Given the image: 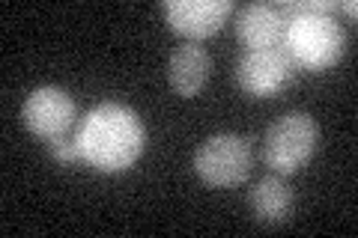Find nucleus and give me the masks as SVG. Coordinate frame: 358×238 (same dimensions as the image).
I'll return each mask as SVG.
<instances>
[{
    "mask_svg": "<svg viewBox=\"0 0 358 238\" xmlns=\"http://www.w3.org/2000/svg\"><path fill=\"white\" fill-rule=\"evenodd\" d=\"M81 161H87L99 173H122L138 164L147 143L141 117L129 105L102 101L84 117L75 134Z\"/></svg>",
    "mask_w": 358,
    "mask_h": 238,
    "instance_id": "f257e3e1",
    "label": "nucleus"
},
{
    "mask_svg": "<svg viewBox=\"0 0 358 238\" xmlns=\"http://www.w3.org/2000/svg\"><path fill=\"white\" fill-rule=\"evenodd\" d=\"M284 51L293 57L296 66L310 72L331 69L346 51V33L334 15H293L287 18Z\"/></svg>",
    "mask_w": 358,
    "mask_h": 238,
    "instance_id": "f03ea898",
    "label": "nucleus"
},
{
    "mask_svg": "<svg viewBox=\"0 0 358 238\" xmlns=\"http://www.w3.org/2000/svg\"><path fill=\"white\" fill-rule=\"evenodd\" d=\"M320 146V126L308 110H289L281 119H275L266 131L263 158L278 176H293L305 170L308 161L317 155Z\"/></svg>",
    "mask_w": 358,
    "mask_h": 238,
    "instance_id": "7ed1b4c3",
    "label": "nucleus"
},
{
    "mask_svg": "<svg viewBox=\"0 0 358 238\" xmlns=\"http://www.w3.org/2000/svg\"><path fill=\"white\" fill-rule=\"evenodd\" d=\"M254 149L251 140L233 131L212 134L194 152V173L209 188H236L251 176Z\"/></svg>",
    "mask_w": 358,
    "mask_h": 238,
    "instance_id": "20e7f679",
    "label": "nucleus"
},
{
    "mask_svg": "<svg viewBox=\"0 0 358 238\" xmlns=\"http://www.w3.org/2000/svg\"><path fill=\"white\" fill-rule=\"evenodd\" d=\"M296 60L289 57L281 45L263 51H245L236 63V84L251 98H268L278 96L293 84L296 77Z\"/></svg>",
    "mask_w": 358,
    "mask_h": 238,
    "instance_id": "39448f33",
    "label": "nucleus"
},
{
    "mask_svg": "<svg viewBox=\"0 0 358 238\" xmlns=\"http://www.w3.org/2000/svg\"><path fill=\"white\" fill-rule=\"evenodd\" d=\"M75 98L60 87H36L33 93L24 98V107H21V119H24V128L36 137L48 140L66 134L75 122Z\"/></svg>",
    "mask_w": 358,
    "mask_h": 238,
    "instance_id": "423d86ee",
    "label": "nucleus"
},
{
    "mask_svg": "<svg viewBox=\"0 0 358 238\" xmlns=\"http://www.w3.org/2000/svg\"><path fill=\"white\" fill-rule=\"evenodd\" d=\"M173 33L188 39L215 36L233 13V0H167L162 6Z\"/></svg>",
    "mask_w": 358,
    "mask_h": 238,
    "instance_id": "0eeeda50",
    "label": "nucleus"
},
{
    "mask_svg": "<svg viewBox=\"0 0 358 238\" xmlns=\"http://www.w3.org/2000/svg\"><path fill=\"white\" fill-rule=\"evenodd\" d=\"M209 75H212V57L197 42L179 45L171 54V60H167V81H171L173 93L182 98H194L209 84Z\"/></svg>",
    "mask_w": 358,
    "mask_h": 238,
    "instance_id": "6e6552de",
    "label": "nucleus"
},
{
    "mask_svg": "<svg viewBox=\"0 0 358 238\" xmlns=\"http://www.w3.org/2000/svg\"><path fill=\"white\" fill-rule=\"evenodd\" d=\"M287 21L275 3H251L236 15V36L248 51L278 48L284 42Z\"/></svg>",
    "mask_w": 358,
    "mask_h": 238,
    "instance_id": "1a4fd4ad",
    "label": "nucleus"
},
{
    "mask_svg": "<svg viewBox=\"0 0 358 238\" xmlns=\"http://www.w3.org/2000/svg\"><path fill=\"white\" fill-rule=\"evenodd\" d=\"M248 206H251L254 218L260 223L278 226V223H287L289 218H293L296 194L278 173H268V176L254 182L251 194H248Z\"/></svg>",
    "mask_w": 358,
    "mask_h": 238,
    "instance_id": "9d476101",
    "label": "nucleus"
},
{
    "mask_svg": "<svg viewBox=\"0 0 358 238\" xmlns=\"http://www.w3.org/2000/svg\"><path fill=\"white\" fill-rule=\"evenodd\" d=\"M45 146H48V155L54 158V161H60V164H75V161H81V149H78V140L69 137V134H57V137H48V140H45Z\"/></svg>",
    "mask_w": 358,
    "mask_h": 238,
    "instance_id": "9b49d317",
    "label": "nucleus"
},
{
    "mask_svg": "<svg viewBox=\"0 0 358 238\" xmlns=\"http://www.w3.org/2000/svg\"><path fill=\"white\" fill-rule=\"evenodd\" d=\"M343 9H346V15H352V18L358 15V6L352 3V0H346V3H343Z\"/></svg>",
    "mask_w": 358,
    "mask_h": 238,
    "instance_id": "f8f14e48",
    "label": "nucleus"
}]
</instances>
